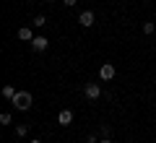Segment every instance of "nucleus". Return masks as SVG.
I'll return each instance as SVG.
<instances>
[{
    "instance_id": "17",
    "label": "nucleus",
    "mask_w": 156,
    "mask_h": 143,
    "mask_svg": "<svg viewBox=\"0 0 156 143\" xmlns=\"http://www.w3.org/2000/svg\"><path fill=\"white\" fill-rule=\"evenodd\" d=\"M31 143H42V141H37V138H34V141H31Z\"/></svg>"
},
{
    "instance_id": "13",
    "label": "nucleus",
    "mask_w": 156,
    "mask_h": 143,
    "mask_svg": "<svg viewBox=\"0 0 156 143\" xmlns=\"http://www.w3.org/2000/svg\"><path fill=\"white\" fill-rule=\"evenodd\" d=\"M109 133H112V130H109V125H101V135H104V138H109Z\"/></svg>"
},
{
    "instance_id": "7",
    "label": "nucleus",
    "mask_w": 156,
    "mask_h": 143,
    "mask_svg": "<svg viewBox=\"0 0 156 143\" xmlns=\"http://www.w3.org/2000/svg\"><path fill=\"white\" fill-rule=\"evenodd\" d=\"M16 37L21 39V42H34V31H31L29 26H21V29L16 31Z\"/></svg>"
},
{
    "instance_id": "19",
    "label": "nucleus",
    "mask_w": 156,
    "mask_h": 143,
    "mask_svg": "<svg viewBox=\"0 0 156 143\" xmlns=\"http://www.w3.org/2000/svg\"><path fill=\"white\" fill-rule=\"evenodd\" d=\"M47 3H52V0H47Z\"/></svg>"
},
{
    "instance_id": "10",
    "label": "nucleus",
    "mask_w": 156,
    "mask_h": 143,
    "mask_svg": "<svg viewBox=\"0 0 156 143\" xmlns=\"http://www.w3.org/2000/svg\"><path fill=\"white\" fill-rule=\"evenodd\" d=\"M26 133H29V125H16V135L18 138H23Z\"/></svg>"
},
{
    "instance_id": "5",
    "label": "nucleus",
    "mask_w": 156,
    "mask_h": 143,
    "mask_svg": "<svg viewBox=\"0 0 156 143\" xmlns=\"http://www.w3.org/2000/svg\"><path fill=\"white\" fill-rule=\"evenodd\" d=\"M47 44H50V39H47V37H34L31 50H34V52H44V50H47Z\"/></svg>"
},
{
    "instance_id": "14",
    "label": "nucleus",
    "mask_w": 156,
    "mask_h": 143,
    "mask_svg": "<svg viewBox=\"0 0 156 143\" xmlns=\"http://www.w3.org/2000/svg\"><path fill=\"white\" fill-rule=\"evenodd\" d=\"M62 3H65L68 8H73V5H76V3H78V0H62Z\"/></svg>"
},
{
    "instance_id": "15",
    "label": "nucleus",
    "mask_w": 156,
    "mask_h": 143,
    "mask_svg": "<svg viewBox=\"0 0 156 143\" xmlns=\"http://www.w3.org/2000/svg\"><path fill=\"white\" fill-rule=\"evenodd\" d=\"M86 143H96V135H86Z\"/></svg>"
},
{
    "instance_id": "16",
    "label": "nucleus",
    "mask_w": 156,
    "mask_h": 143,
    "mask_svg": "<svg viewBox=\"0 0 156 143\" xmlns=\"http://www.w3.org/2000/svg\"><path fill=\"white\" fill-rule=\"evenodd\" d=\"M99 143H112V141H109V138H101V141H99Z\"/></svg>"
},
{
    "instance_id": "3",
    "label": "nucleus",
    "mask_w": 156,
    "mask_h": 143,
    "mask_svg": "<svg viewBox=\"0 0 156 143\" xmlns=\"http://www.w3.org/2000/svg\"><path fill=\"white\" fill-rule=\"evenodd\" d=\"M115 65H112V63H104V65L99 68V78L101 81H112V78H115Z\"/></svg>"
},
{
    "instance_id": "9",
    "label": "nucleus",
    "mask_w": 156,
    "mask_h": 143,
    "mask_svg": "<svg viewBox=\"0 0 156 143\" xmlns=\"http://www.w3.org/2000/svg\"><path fill=\"white\" fill-rule=\"evenodd\" d=\"M154 31H156L154 21H146V23H143V34H154Z\"/></svg>"
},
{
    "instance_id": "4",
    "label": "nucleus",
    "mask_w": 156,
    "mask_h": 143,
    "mask_svg": "<svg viewBox=\"0 0 156 143\" xmlns=\"http://www.w3.org/2000/svg\"><path fill=\"white\" fill-rule=\"evenodd\" d=\"M94 21H96V18H94V11H83V13H81V16H78V23H81V26H83V29L94 26Z\"/></svg>"
},
{
    "instance_id": "18",
    "label": "nucleus",
    "mask_w": 156,
    "mask_h": 143,
    "mask_svg": "<svg viewBox=\"0 0 156 143\" xmlns=\"http://www.w3.org/2000/svg\"><path fill=\"white\" fill-rule=\"evenodd\" d=\"M154 47H156V37H154Z\"/></svg>"
},
{
    "instance_id": "2",
    "label": "nucleus",
    "mask_w": 156,
    "mask_h": 143,
    "mask_svg": "<svg viewBox=\"0 0 156 143\" xmlns=\"http://www.w3.org/2000/svg\"><path fill=\"white\" fill-rule=\"evenodd\" d=\"M83 94H86V99L94 102V99H99V96H101V86H99V83H86Z\"/></svg>"
},
{
    "instance_id": "1",
    "label": "nucleus",
    "mask_w": 156,
    "mask_h": 143,
    "mask_svg": "<svg viewBox=\"0 0 156 143\" xmlns=\"http://www.w3.org/2000/svg\"><path fill=\"white\" fill-rule=\"evenodd\" d=\"M31 102L34 99H31V94H29V91H16V96L11 99V104L16 107L18 112H26L29 107H31Z\"/></svg>"
},
{
    "instance_id": "11",
    "label": "nucleus",
    "mask_w": 156,
    "mask_h": 143,
    "mask_svg": "<svg viewBox=\"0 0 156 143\" xmlns=\"http://www.w3.org/2000/svg\"><path fill=\"white\" fill-rule=\"evenodd\" d=\"M44 23H47L44 16H37V18H34V26H37V29H39V26H44Z\"/></svg>"
},
{
    "instance_id": "6",
    "label": "nucleus",
    "mask_w": 156,
    "mask_h": 143,
    "mask_svg": "<svg viewBox=\"0 0 156 143\" xmlns=\"http://www.w3.org/2000/svg\"><path fill=\"white\" fill-rule=\"evenodd\" d=\"M57 122H60L62 127H68L73 122V112L70 109H60V112H57Z\"/></svg>"
},
{
    "instance_id": "12",
    "label": "nucleus",
    "mask_w": 156,
    "mask_h": 143,
    "mask_svg": "<svg viewBox=\"0 0 156 143\" xmlns=\"http://www.w3.org/2000/svg\"><path fill=\"white\" fill-rule=\"evenodd\" d=\"M0 122H3V125H11V115H8V112H3V115H0Z\"/></svg>"
},
{
    "instance_id": "8",
    "label": "nucleus",
    "mask_w": 156,
    "mask_h": 143,
    "mask_svg": "<svg viewBox=\"0 0 156 143\" xmlns=\"http://www.w3.org/2000/svg\"><path fill=\"white\" fill-rule=\"evenodd\" d=\"M3 96H5V99H13V96H16V88H13L11 83H5V86H3Z\"/></svg>"
}]
</instances>
